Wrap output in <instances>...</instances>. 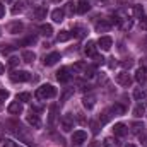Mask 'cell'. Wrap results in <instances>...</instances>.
<instances>
[{"label": "cell", "mask_w": 147, "mask_h": 147, "mask_svg": "<svg viewBox=\"0 0 147 147\" xmlns=\"http://www.w3.org/2000/svg\"><path fill=\"white\" fill-rule=\"evenodd\" d=\"M63 17H65V10H63V9H55V10L51 12V19H53L55 22H62Z\"/></svg>", "instance_id": "7c38bea8"}, {"label": "cell", "mask_w": 147, "mask_h": 147, "mask_svg": "<svg viewBox=\"0 0 147 147\" xmlns=\"http://www.w3.org/2000/svg\"><path fill=\"white\" fill-rule=\"evenodd\" d=\"M33 43H36V38L34 36H31V38H26L21 45H33Z\"/></svg>", "instance_id": "d590c367"}, {"label": "cell", "mask_w": 147, "mask_h": 147, "mask_svg": "<svg viewBox=\"0 0 147 147\" xmlns=\"http://www.w3.org/2000/svg\"><path fill=\"white\" fill-rule=\"evenodd\" d=\"M75 31H77V36H84V33H86L82 28H75Z\"/></svg>", "instance_id": "f6af8a7d"}, {"label": "cell", "mask_w": 147, "mask_h": 147, "mask_svg": "<svg viewBox=\"0 0 147 147\" xmlns=\"http://www.w3.org/2000/svg\"><path fill=\"white\" fill-rule=\"evenodd\" d=\"M127 147H135V146H134V144H128V146H127Z\"/></svg>", "instance_id": "f907efd6"}, {"label": "cell", "mask_w": 147, "mask_h": 147, "mask_svg": "<svg viewBox=\"0 0 147 147\" xmlns=\"http://www.w3.org/2000/svg\"><path fill=\"white\" fill-rule=\"evenodd\" d=\"M3 147H17V146H16L14 140H5V142H3Z\"/></svg>", "instance_id": "ab89813d"}, {"label": "cell", "mask_w": 147, "mask_h": 147, "mask_svg": "<svg viewBox=\"0 0 147 147\" xmlns=\"http://www.w3.org/2000/svg\"><path fill=\"white\" fill-rule=\"evenodd\" d=\"M39 111H43V108H39V106H33L31 108V113H39Z\"/></svg>", "instance_id": "bcb514c9"}, {"label": "cell", "mask_w": 147, "mask_h": 147, "mask_svg": "<svg viewBox=\"0 0 147 147\" xmlns=\"http://www.w3.org/2000/svg\"><path fill=\"white\" fill-rule=\"evenodd\" d=\"M113 132H115V135L123 137V135H127V134H128V128H127V125H125V123H115Z\"/></svg>", "instance_id": "9c48e42d"}, {"label": "cell", "mask_w": 147, "mask_h": 147, "mask_svg": "<svg viewBox=\"0 0 147 147\" xmlns=\"http://www.w3.org/2000/svg\"><path fill=\"white\" fill-rule=\"evenodd\" d=\"M111 113L113 115H123L125 113V106L123 105H115V106H111Z\"/></svg>", "instance_id": "7402d4cb"}, {"label": "cell", "mask_w": 147, "mask_h": 147, "mask_svg": "<svg viewBox=\"0 0 147 147\" xmlns=\"http://www.w3.org/2000/svg\"><path fill=\"white\" fill-rule=\"evenodd\" d=\"M5 2H12V0H5Z\"/></svg>", "instance_id": "db71d44e"}, {"label": "cell", "mask_w": 147, "mask_h": 147, "mask_svg": "<svg viewBox=\"0 0 147 147\" xmlns=\"http://www.w3.org/2000/svg\"><path fill=\"white\" fill-rule=\"evenodd\" d=\"M94 103H96V98H94V96H84V99H82V105H84L87 110H91V108L94 106Z\"/></svg>", "instance_id": "e0dca14e"}, {"label": "cell", "mask_w": 147, "mask_h": 147, "mask_svg": "<svg viewBox=\"0 0 147 147\" xmlns=\"http://www.w3.org/2000/svg\"><path fill=\"white\" fill-rule=\"evenodd\" d=\"M89 9H91L89 2H86V0H79V2H77V12H79V14H86Z\"/></svg>", "instance_id": "9a60e30c"}, {"label": "cell", "mask_w": 147, "mask_h": 147, "mask_svg": "<svg viewBox=\"0 0 147 147\" xmlns=\"http://www.w3.org/2000/svg\"><path fill=\"white\" fill-rule=\"evenodd\" d=\"M3 16H5V5H3V3L0 2V19H2Z\"/></svg>", "instance_id": "ee69618b"}, {"label": "cell", "mask_w": 147, "mask_h": 147, "mask_svg": "<svg viewBox=\"0 0 147 147\" xmlns=\"http://www.w3.org/2000/svg\"><path fill=\"white\" fill-rule=\"evenodd\" d=\"M26 121H28L31 127H34V128H39V127H41V120H39V116L34 115V113L28 115V116H26Z\"/></svg>", "instance_id": "8fae6325"}, {"label": "cell", "mask_w": 147, "mask_h": 147, "mask_svg": "<svg viewBox=\"0 0 147 147\" xmlns=\"http://www.w3.org/2000/svg\"><path fill=\"white\" fill-rule=\"evenodd\" d=\"M65 10H67V12H70V14H72V12H77V3L69 2V3H67V7H65Z\"/></svg>", "instance_id": "f1b7e54d"}, {"label": "cell", "mask_w": 147, "mask_h": 147, "mask_svg": "<svg viewBox=\"0 0 147 147\" xmlns=\"http://www.w3.org/2000/svg\"><path fill=\"white\" fill-rule=\"evenodd\" d=\"M140 26L142 29H147V17H140Z\"/></svg>", "instance_id": "b9f144b4"}, {"label": "cell", "mask_w": 147, "mask_h": 147, "mask_svg": "<svg viewBox=\"0 0 147 147\" xmlns=\"http://www.w3.org/2000/svg\"><path fill=\"white\" fill-rule=\"evenodd\" d=\"M0 139H2V134H0Z\"/></svg>", "instance_id": "11a10c76"}, {"label": "cell", "mask_w": 147, "mask_h": 147, "mask_svg": "<svg viewBox=\"0 0 147 147\" xmlns=\"http://www.w3.org/2000/svg\"><path fill=\"white\" fill-rule=\"evenodd\" d=\"M3 72H5V67H3V65L0 63V74H3Z\"/></svg>", "instance_id": "681fc988"}, {"label": "cell", "mask_w": 147, "mask_h": 147, "mask_svg": "<svg viewBox=\"0 0 147 147\" xmlns=\"http://www.w3.org/2000/svg\"><path fill=\"white\" fill-rule=\"evenodd\" d=\"M9 113H12V115H21V113H22V105H21L19 101L10 103V105H9Z\"/></svg>", "instance_id": "5bb4252c"}, {"label": "cell", "mask_w": 147, "mask_h": 147, "mask_svg": "<svg viewBox=\"0 0 147 147\" xmlns=\"http://www.w3.org/2000/svg\"><path fill=\"white\" fill-rule=\"evenodd\" d=\"M60 125H62V130H63V132H70L74 128V118L70 115H65V116L62 118V123H60Z\"/></svg>", "instance_id": "52a82bcc"}, {"label": "cell", "mask_w": 147, "mask_h": 147, "mask_svg": "<svg viewBox=\"0 0 147 147\" xmlns=\"http://www.w3.org/2000/svg\"><path fill=\"white\" fill-rule=\"evenodd\" d=\"M89 125H91V128H92V134H98V132H99V123H98V121H89Z\"/></svg>", "instance_id": "d6a6232c"}, {"label": "cell", "mask_w": 147, "mask_h": 147, "mask_svg": "<svg viewBox=\"0 0 147 147\" xmlns=\"http://www.w3.org/2000/svg\"><path fill=\"white\" fill-rule=\"evenodd\" d=\"M70 36H72V34H70L69 31H62V33L57 36V39H58V43H62V41H67V39H70Z\"/></svg>", "instance_id": "cb8c5ba5"}, {"label": "cell", "mask_w": 147, "mask_h": 147, "mask_svg": "<svg viewBox=\"0 0 147 147\" xmlns=\"http://www.w3.org/2000/svg\"><path fill=\"white\" fill-rule=\"evenodd\" d=\"M144 113H146V108H144V105H137V106L134 108V116H137V118H140Z\"/></svg>", "instance_id": "44dd1931"}, {"label": "cell", "mask_w": 147, "mask_h": 147, "mask_svg": "<svg viewBox=\"0 0 147 147\" xmlns=\"http://www.w3.org/2000/svg\"><path fill=\"white\" fill-rule=\"evenodd\" d=\"M55 116H57V106H51V108H50V125H53Z\"/></svg>", "instance_id": "83f0119b"}, {"label": "cell", "mask_w": 147, "mask_h": 147, "mask_svg": "<svg viewBox=\"0 0 147 147\" xmlns=\"http://www.w3.org/2000/svg\"><path fill=\"white\" fill-rule=\"evenodd\" d=\"M110 121V113L108 111H105L103 113V116H101V123H108Z\"/></svg>", "instance_id": "8d00e7d4"}, {"label": "cell", "mask_w": 147, "mask_h": 147, "mask_svg": "<svg viewBox=\"0 0 147 147\" xmlns=\"http://www.w3.org/2000/svg\"><path fill=\"white\" fill-rule=\"evenodd\" d=\"M39 31H41L43 36H51V34H53V28H51L50 24H41V26H39Z\"/></svg>", "instance_id": "ac0fdd59"}, {"label": "cell", "mask_w": 147, "mask_h": 147, "mask_svg": "<svg viewBox=\"0 0 147 147\" xmlns=\"http://www.w3.org/2000/svg\"><path fill=\"white\" fill-rule=\"evenodd\" d=\"M86 140H87V134H86L84 130L74 132V135H72V144L74 146H80V144H84Z\"/></svg>", "instance_id": "277c9868"}, {"label": "cell", "mask_w": 147, "mask_h": 147, "mask_svg": "<svg viewBox=\"0 0 147 147\" xmlns=\"http://www.w3.org/2000/svg\"><path fill=\"white\" fill-rule=\"evenodd\" d=\"M94 29H96V33H108V31L111 29V22L106 21V19H101V21L96 22Z\"/></svg>", "instance_id": "5b68a950"}, {"label": "cell", "mask_w": 147, "mask_h": 147, "mask_svg": "<svg viewBox=\"0 0 147 147\" xmlns=\"http://www.w3.org/2000/svg\"><path fill=\"white\" fill-rule=\"evenodd\" d=\"M70 70L67 69V67H63V69H60L58 72H57V79L60 80V82H69L70 80Z\"/></svg>", "instance_id": "30bf717a"}, {"label": "cell", "mask_w": 147, "mask_h": 147, "mask_svg": "<svg viewBox=\"0 0 147 147\" xmlns=\"http://www.w3.org/2000/svg\"><path fill=\"white\" fill-rule=\"evenodd\" d=\"M24 29V26L21 24V22H14V24H10V28H9V31L12 33V34H17V33H21Z\"/></svg>", "instance_id": "d6986e66"}, {"label": "cell", "mask_w": 147, "mask_h": 147, "mask_svg": "<svg viewBox=\"0 0 147 147\" xmlns=\"http://www.w3.org/2000/svg\"><path fill=\"white\" fill-rule=\"evenodd\" d=\"M105 147H118V140L113 137H106L105 139Z\"/></svg>", "instance_id": "603a6c76"}, {"label": "cell", "mask_w": 147, "mask_h": 147, "mask_svg": "<svg viewBox=\"0 0 147 147\" xmlns=\"http://www.w3.org/2000/svg\"><path fill=\"white\" fill-rule=\"evenodd\" d=\"M34 58H36V55H34L33 51H22V60H24L26 63H31V62H34Z\"/></svg>", "instance_id": "ffe728a7"}, {"label": "cell", "mask_w": 147, "mask_h": 147, "mask_svg": "<svg viewBox=\"0 0 147 147\" xmlns=\"http://www.w3.org/2000/svg\"><path fill=\"white\" fill-rule=\"evenodd\" d=\"M10 50H12V46H5V45H3V46H2V48H0V51H2V53H3V55H5V53H9V51H10Z\"/></svg>", "instance_id": "60d3db41"}, {"label": "cell", "mask_w": 147, "mask_h": 147, "mask_svg": "<svg viewBox=\"0 0 147 147\" xmlns=\"http://www.w3.org/2000/svg\"><path fill=\"white\" fill-rule=\"evenodd\" d=\"M19 12H22V2H19L12 7V14H19Z\"/></svg>", "instance_id": "4dcf8cb0"}, {"label": "cell", "mask_w": 147, "mask_h": 147, "mask_svg": "<svg viewBox=\"0 0 147 147\" xmlns=\"http://www.w3.org/2000/svg\"><path fill=\"white\" fill-rule=\"evenodd\" d=\"M0 110H2V101H0Z\"/></svg>", "instance_id": "f5cc1de1"}, {"label": "cell", "mask_w": 147, "mask_h": 147, "mask_svg": "<svg viewBox=\"0 0 147 147\" xmlns=\"http://www.w3.org/2000/svg\"><path fill=\"white\" fill-rule=\"evenodd\" d=\"M72 94H74V89H69V91H65V92H63V96H62V101H67V99H69Z\"/></svg>", "instance_id": "836d02e7"}, {"label": "cell", "mask_w": 147, "mask_h": 147, "mask_svg": "<svg viewBox=\"0 0 147 147\" xmlns=\"http://www.w3.org/2000/svg\"><path fill=\"white\" fill-rule=\"evenodd\" d=\"M0 34H2V33H0Z\"/></svg>", "instance_id": "9f6ffc18"}, {"label": "cell", "mask_w": 147, "mask_h": 147, "mask_svg": "<svg viewBox=\"0 0 147 147\" xmlns=\"http://www.w3.org/2000/svg\"><path fill=\"white\" fill-rule=\"evenodd\" d=\"M34 14H36L38 19H43V17H46V9H45V7H36Z\"/></svg>", "instance_id": "d4e9b609"}, {"label": "cell", "mask_w": 147, "mask_h": 147, "mask_svg": "<svg viewBox=\"0 0 147 147\" xmlns=\"http://www.w3.org/2000/svg\"><path fill=\"white\" fill-rule=\"evenodd\" d=\"M19 63V58H16V57H10V60H9V65L10 67H16Z\"/></svg>", "instance_id": "74e56055"}, {"label": "cell", "mask_w": 147, "mask_h": 147, "mask_svg": "<svg viewBox=\"0 0 147 147\" xmlns=\"http://www.w3.org/2000/svg\"><path fill=\"white\" fill-rule=\"evenodd\" d=\"M142 128H144V127H142L140 123H134V132H140Z\"/></svg>", "instance_id": "7bdbcfd3"}, {"label": "cell", "mask_w": 147, "mask_h": 147, "mask_svg": "<svg viewBox=\"0 0 147 147\" xmlns=\"http://www.w3.org/2000/svg\"><path fill=\"white\" fill-rule=\"evenodd\" d=\"M116 82H118L120 86L130 87V86H132V77H130L128 72H120V74H116Z\"/></svg>", "instance_id": "3957f363"}, {"label": "cell", "mask_w": 147, "mask_h": 147, "mask_svg": "<svg viewBox=\"0 0 147 147\" xmlns=\"http://www.w3.org/2000/svg\"><path fill=\"white\" fill-rule=\"evenodd\" d=\"M135 79H137V82H140V84L147 82V70L140 67V69H139V70L135 72Z\"/></svg>", "instance_id": "2e32d148"}, {"label": "cell", "mask_w": 147, "mask_h": 147, "mask_svg": "<svg viewBox=\"0 0 147 147\" xmlns=\"http://www.w3.org/2000/svg\"><path fill=\"white\" fill-rule=\"evenodd\" d=\"M98 45H99V48H101V50L108 51L111 46H113V39H111L110 36H101V38H99V41H98Z\"/></svg>", "instance_id": "ba28073f"}, {"label": "cell", "mask_w": 147, "mask_h": 147, "mask_svg": "<svg viewBox=\"0 0 147 147\" xmlns=\"http://www.w3.org/2000/svg\"><path fill=\"white\" fill-rule=\"evenodd\" d=\"M139 63H140V67H142V69H146V70H147V57H142V58L139 60Z\"/></svg>", "instance_id": "f35d334b"}, {"label": "cell", "mask_w": 147, "mask_h": 147, "mask_svg": "<svg viewBox=\"0 0 147 147\" xmlns=\"http://www.w3.org/2000/svg\"><path fill=\"white\" fill-rule=\"evenodd\" d=\"M84 53L87 57H94L96 55V43L94 41H87V45L84 46Z\"/></svg>", "instance_id": "4fadbf2b"}, {"label": "cell", "mask_w": 147, "mask_h": 147, "mask_svg": "<svg viewBox=\"0 0 147 147\" xmlns=\"http://www.w3.org/2000/svg\"><path fill=\"white\" fill-rule=\"evenodd\" d=\"M146 96H147L146 91H142V89H135V91H134V98H135V99H139V101H140V99H144Z\"/></svg>", "instance_id": "484cf974"}, {"label": "cell", "mask_w": 147, "mask_h": 147, "mask_svg": "<svg viewBox=\"0 0 147 147\" xmlns=\"http://www.w3.org/2000/svg\"><path fill=\"white\" fill-rule=\"evenodd\" d=\"M55 96H57V89L51 84H45V86L38 87L36 91V98L39 101H45V99H50V98H55Z\"/></svg>", "instance_id": "6da1fadb"}, {"label": "cell", "mask_w": 147, "mask_h": 147, "mask_svg": "<svg viewBox=\"0 0 147 147\" xmlns=\"http://www.w3.org/2000/svg\"><path fill=\"white\" fill-rule=\"evenodd\" d=\"M9 98V91H5V89H0V101H5Z\"/></svg>", "instance_id": "e575fe53"}, {"label": "cell", "mask_w": 147, "mask_h": 147, "mask_svg": "<svg viewBox=\"0 0 147 147\" xmlns=\"http://www.w3.org/2000/svg\"><path fill=\"white\" fill-rule=\"evenodd\" d=\"M51 2H62V0H51Z\"/></svg>", "instance_id": "816d5d0a"}, {"label": "cell", "mask_w": 147, "mask_h": 147, "mask_svg": "<svg viewBox=\"0 0 147 147\" xmlns=\"http://www.w3.org/2000/svg\"><path fill=\"white\" fill-rule=\"evenodd\" d=\"M17 101H24V103H28V101H31V94H29V92H21V94L17 96Z\"/></svg>", "instance_id": "4316f807"}, {"label": "cell", "mask_w": 147, "mask_h": 147, "mask_svg": "<svg viewBox=\"0 0 147 147\" xmlns=\"http://www.w3.org/2000/svg\"><path fill=\"white\" fill-rule=\"evenodd\" d=\"M29 74L24 72V70H14V72L10 74V80L12 82H26V80H29Z\"/></svg>", "instance_id": "7a4b0ae2"}, {"label": "cell", "mask_w": 147, "mask_h": 147, "mask_svg": "<svg viewBox=\"0 0 147 147\" xmlns=\"http://www.w3.org/2000/svg\"><path fill=\"white\" fill-rule=\"evenodd\" d=\"M74 69H75V70H86V69H87V63H84V62H77V63L74 65Z\"/></svg>", "instance_id": "1f68e13d"}, {"label": "cell", "mask_w": 147, "mask_h": 147, "mask_svg": "<svg viewBox=\"0 0 147 147\" xmlns=\"http://www.w3.org/2000/svg\"><path fill=\"white\" fill-rule=\"evenodd\" d=\"M134 14H135L137 17H142V14H144V9H142V5H135V7H134Z\"/></svg>", "instance_id": "f546056e"}, {"label": "cell", "mask_w": 147, "mask_h": 147, "mask_svg": "<svg viewBox=\"0 0 147 147\" xmlns=\"http://www.w3.org/2000/svg\"><path fill=\"white\" fill-rule=\"evenodd\" d=\"M121 65H123V67H128V69H130V65H132V62H130V60H128V62H121Z\"/></svg>", "instance_id": "c3c4849f"}, {"label": "cell", "mask_w": 147, "mask_h": 147, "mask_svg": "<svg viewBox=\"0 0 147 147\" xmlns=\"http://www.w3.org/2000/svg\"><path fill=\"white\" fill-rule=\"evenodd\" d=\"M89 147H101V142H98V140H94V142H91Z\"/></svg>", "instance_id": "7dc6e473"}, {"label": "cell", "mask_w": 147, "mask_h": 147, "mask_svg": "<svg viewBox=\"0 0 147 147\" xmlns=\"http://www.w3.org/2000/svg\"><path fill=\"white\" fill-rule=\"evenodd\" d=\"M58 60H60V53L53 51V53H50V55H46V57H45L43 63H45L46 67H51V65H55V63H57Z\"/></svg>", "instance_id": "8992f818"}]
</instances>
